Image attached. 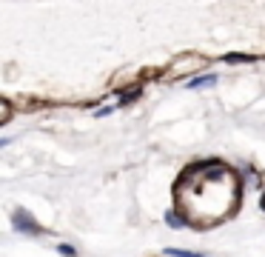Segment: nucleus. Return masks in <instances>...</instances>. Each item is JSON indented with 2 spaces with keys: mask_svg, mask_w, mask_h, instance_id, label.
I'll use <instances>...</instances> for the list:
<instances>
[{
  "mask_svg": "<svg viewBox=\"0 0 265 257\" xmlns=\"http://www.w3.org/2000/svg\"><path fill=\"white\" fill-rule=\"evenodd\" d=\"M168 226H171V229H180V226H183V223L177 220L174 214H168Z\"/></svg>",
  "mask_w": 265,
  "mask_h": 257,
  "instance_id": "4",
  "label": "nucleus"
},
{
  "mask_svg": "<svg viewBox=\"0 0 265 257\" xmlns=\"http://www.w3.org/2000/svg\"><path fill=\"white\" fill-rule=\"evenodd\" d=\"M262 206H265V203H262Z\"/></svg>",
  "mask_w": 265,
  "mask_h": 257,
  "instance_id": "5",
  "label": "nucleus"
},
{
  "mask_svg": "<svg viewBox=\"0 0 265 257\" xmlns=\"http://www.w3.org/2000/svg\"><path fill=\"white\" fill-rule=\"evenodd\" d=\"M217 83V74H205V77H194L188 83V89H200V86H214Z\"/></svg>",
  "mask_w": 265,
  "mask_h": 257,
  "instance_id": "1",
  "label": "nucleus"
},
{
  "mask_svg": "<svg viewBox=\"0 0 265 257\" xmlns=\"http://www.w3.org/2000/svg\"><path fill=\"white\" fill-rule=\"evenodd\" d=\"M168 254L171 257H203V254H197V251H183V248H168Z\"/></svg>",
  "mask_w": 265,
  "mask_h": 257,
  "instance_id": "2",
  "label": "nucleus"
},
{
  "mask_svg": "<svg viewBox=\"0 0 265 257\" xmlns=\"http://www.w3.org/2000/svg\"><path fill=\"white\" fill-rule=\"evenodd\" d=\"M225 60L228 63H245V60H251V57H245V54H228Z\"/></svg>",
  "mask_w": 265,
  "mask_h": 257,
  "instance_id": "3",
  "label": "nucleus"
}]
</instances>
